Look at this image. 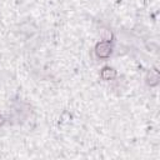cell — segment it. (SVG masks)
<instances>
[{"label":"cell","instance_id":"3","mask_svg":"<svg viewBox=\"0 0 160 160\" xmlns=\"http://www.w3.org/2000/svg\"><path fill=\"white\" fill-rule=\"evenodd\" d=\"M2 122H4V121H2V118H1V116H0V125H1V124H2Z\"/></svg>","mask_w":160,"mask_h":160},{"label":"cell","instance_id":"1","mask_svg":"<svg viewBox=\"0 0 160 160\" xmlns=\"http://www.w3.org/2000/svg\"><path fill=\"white\" fill-rule=\"evenodd\" d=\"M96 55L100 58H108L111 52V45L109 41H100L95 48Z\"/></svg>","mask_w":160,"mask_h":160},{"label":"cell","instance_id":"2","mask_svg":"<svg viewBox=\"0 0 160 160\" xmlns=\"http://www.w3.org/2000/svg\"><path fill=\"white\" fill-rule=\"evenodd\" d=\"M101 76L104 80H110V79H114L116 76V71L111 68H104L101 71Z\"/></svg>","mask_w":160,"mask_h":160}]
</instances>
